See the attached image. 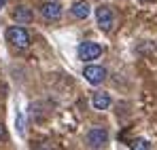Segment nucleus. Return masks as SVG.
<instances>
[{"instance_id":"f8f14e48","label":"nucleus","mask_w":157,"mask_h":150,"mask_svg":"<svg viewBox=\"0 0 157 150\" xmlns=\"http://www.w3.org/2000/svg\"><path fill=\"white\" fill-rule=\"evenodd\" d=\"M4 137V127H2V123H0V140Z\"/></svg>"},{"instance_id":"7ed1b4c3","label":"nucleus","mask_w":157,"mask_h":150,"mask_svg":"<svg viewBox=\"0 0 157 150\" xmlns=\"http://www.w3.org/2000/svg\"><path fill=\"white\" fill-rule=\"evenodd\" d=\"M96 19H98V27L102 32H110L115 25V15L108 6H98L96 9Z\"/></svg>"},{"instance_id":"9b49d317","label":"nucleus","mask_w":157,"mask_h":150,"mask_svg":"<svg viewBox=\"0 0 157 150\" xmlns=\"http://www.w3.org/2000/svg\"><path fill=\"white\" fill-rule=\"evenodd\" d=\"M17 131L24 135V116L21 114H17Z\"/></svg>"},{"instance_id":"6e6552de","label":"nucleus","mask_w":157,"mask_h":150,"mask_svg":"<svg viewBox=\"0 0 157 150\" xmlns=\"http://www.w3.org/2000/svg\"><path fill=\"white\" fill-rule=\"evenodd\" d=\"M32 11L28 9V6H17L15 11H13V19L17 21V24H30L32 21Z\"/></svg>"},{"instance_id":"0eeeda50","label":"nucleus","mask_w":157,"mask_h":150,"mask_svg":"<svg viewBox=\"0 0 157 150\" xmlns=\"http://www.w3.org/2000/svg\"><path fill=\"white\" fill-rule=\"evenodd\" d=\"M70 13H72L77 19H87L89 13H91V6H89V2H85V0H77V2H72Z\"/></svg>"},{"instance_id":"39448f33","label":"nucleus","mask_w":157,"mask_h":150,"mask_svg":"<svg viewBox=\"0 0 157 150\" xmlns=\"http://www.w3.org/2000/svg\"><path fill=\"white\" fill-rule=\"evenodd\" d=\"M38 11H40V15H43L47 21H57V19L62 17V6H59V2H55V0L43 2V4L38 6Z\"/></svg>"},{"instance_id":"f257e3e1","label":"nucleus","mask_w":157,"mask_h":150,"mask_svg":"<svg viewBox=\"0 0 157 150\" xmlns=\"http://www.w3.org/2000/svg\"><path fill=\"white\" fill-rule=\"evenodd\" d=\"M6 40L15 49H28L30 47V34H28L24 27H19V25H13V27L6 30Z\"/></svg>"},{"instance_id":"ddd939ff","label":"nucleus","mask_w":157,"mask_h":150,"mask_svg":"<svg viewBox=\"0 0 157 150\" xmlns=\"http://www.w3.org/2000/svg\"><path fill=\"white\" fill-rule=\"evenodd\" d=\"M4 4H6V0H0V11L4 9Z\"/></svg>"},{"instance_id":"f03ea898","label":"nucleus","mask_w":157,"mask_h":150,"mask_svg":"<svg viewBox=\"0 0 157 150\" xmlns=\"http://www.w3.org/2000/svg\"><path fill=\"white\" fill-rule=\"evenodd\" d=\"M77 53H78V59H83V61H94V59H98V57L102 55V47H100L98 42L85 40V42L78 45Z\"/></svg>"},{"instance_id":"423d86ee","label":"nucleus","mask_w":157,"mask_h":150,"mask_svg":"<svg viewBox=\"0 0 157 150\" xmlns=\"http://www.w3.org/2000/svg\"><path fill=\"white\" fill-rule=\"evenodd\" d=\"M83 76H85V80L89 85H100V82H104V78H106V70L102 66H85Z\"/></svg>"},{"instance_id":"20e7f679","label":"nucleus","mask_w":157,"mask_h":150,"mask_svg":"<svg viewBox=\"0 0 157 150\" xmlns=\"http://www.w3.org/2000/svg\"><path fill=\"white\" fill-rule=\"evenodd\" d=\"M108 142V131L102 127H94L87 131V146L89 148H102Z\"/></svg>"},{"instance_id":"4468645a","label":"nucleus","mask_w":157,"mask_h":150,"mask_svg":"<svg viewBox=\"0 0 157 150\" xmlns=\"http://www.w3.org/2000/svg\"><path fill=\"white\" fill-rule=\"evenodd\" d=\"M142 2H153V0H142Z\"/></svg>"},{"instance_id":"9d476101","label":"nucleus","mask_w":157,"mask_h":150,"mask_svg":"<svg viewBox=\"0 0 157 150\" xmlns=\"http://www.w3.org/2000/svg\"><path fill=\"white\" fill-rule=\"evenodd\" d=\"M130 146H132L134 150H149V148H151L149 140H144V137H138V140H134Z\"/></svg>"},{"instance_id":"1a4fd4ad","label":"nucleus","mask_w":157,"mask_h":150,"mask_svg":"<svg viewBox=\"0 0 157 150\" xmlns=\"http://www.w3.org/2000/svg\"><path fill=\"white\" fill-rule=\"evenodd\" d=\"M91 106H94L96 110H106V108H110V95H108V93H94Z\"/></svg>"}]
</instances>
